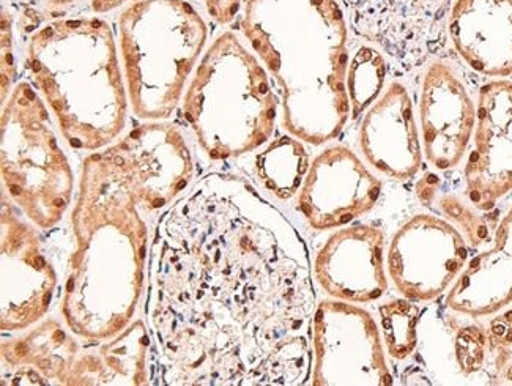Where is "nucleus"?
<instances>
[{
	"label": "nucleus",
	"mask_w": 512,
	"mask_h": 386,
	"mask_svg": "<svg viewBox=\"0 0 512 386\" xmlns=\"http://www.w3.org/2000/svg\"><path fill=\"white\" fill-rule=\"evenodd\" d=\"M360 145L366 160L394 180H409L423 163L412 98L393 82L372 104L361 123Z\"/></svg>",
	"instance_id": "4468645a"
},
{
	"label": "nucleus",
	"mask_w": 512,
	"mask_h": 386,
	"mask_svg": "<svg viewBox=\"0 0 512 386\" xmlns=\"http://www.w3.org/2000/svg\"><path fill=\"white\" fill-rule=\"evenodd\" d=\"M382 183L352 150L334 145L312 161L301 185V213L317 231L346 226L371 212Z\"/></svg>",
	"instance_id": "9d476101"
},
{
	"label": "nucleus",
	"mask_w": 512,
	"mask_h": 386,
	"mask_svg": "<svg viewBox=\"0 0 512 386\" xmlns=\"http://www.w3.org/2000/svg\"><path fill=\"white\" fill-rule=\"evenodd\" d=\"M465 191L468 201L481 212L492 210L512 191V82H487L479 90Z\"/></svg>",
	"instance_id": "9b49d317"
},
{
	"label": "nucleus",
	"mask_w": 512,
	"mask_h": 386,
	"mask_svg": "<svg viewBox=\"0 0 512 386\" xmlns=\"http://www.w3.org/2000/svg\"><path fill=\"white\" fill-rule=\"evenodd\" d=\"M242 29L278 82L287 131L312 145L338 138L350 117L338 0H245Z\"/></svg>",
	"instance_id": "f03ea898"
},
{
	"label": "nucleus",
	"mask_w": 512,
	"mask_h": 386,
	"mask_svg": "<svg viewBox=\"0 0 512 386\" xmlns=\"http://www.w3.org/2000/svg\"><path fill=\"white\" fill-rule=\"evenodd\" d=\"M309 171V156L297 139L282 136L256 158V172L265 190L290 199L300 190Z\"/></svg>",
	"instance_id": "f3484780"
},
{
	"label": "nucleus",
	"mask_w": 512,
	"mask_h": 386,
	"mask_svg": "<svg viewBox=\"0 0 512 386\" xmlns=\"http://www.w3.org/2000/svg\"><path fill=\"white\" fill-rule=\"evenodd\" d=\"M489 349L487 336L481 328L465 327L456 336V360L465 374H475L481 371L486 361V353Z\"/></svg>",
	"instance_id": "aec40b11"
},
{
	"label": "nucleus",
	"mask_w": 512,
	"mask_h": 386,
	"mask_svg": "<svg viewBox=\"0 0 512 386\" xmlns=\"http://www.w3.org/2000/svg\"><path fill=\"white\" fill-rule=\"evenodd\" d=\"M380 328L386 352L397 361L412 357L418 344L421 311L416 301L393 300L379 308Z\"/></svg>",
	"instance_id": "6ab92c4d"
},
{
	"label": "nucleus",
	"mask_w": 512,
	"mask_h": 386,
	"mask_svg": "<svg viewBox=\"0 0 512 386\" xmlns=\"http://www.w3.org/2000/svg\"><path fill=\"white\" fill-rule=\"evenodd\" d=\"M317 283L330 297L371 303L388 290L385 234L374 226H353L328 238L317 254Z\"/></svg>",
	"instance_id": "ddd939ff"
},
{
	"label": "nucleus",
	"mask_w": 512,
	"mask_h": 386,
	"mask_svg": "<svg viewBox=\"0 0 512 386\" xmlns=\"http://www.w3.org/2000/svg\"><path fill=\"white\" fill-rule=\"evenodd\" d=\"M421 134L427 161L438 171L461 163L476 125V108L453 68H427L420 97Z\"/></svg>",
	"instance_id": "f8f14e48"
},
{
	"label": "nucleus",
	"mask_w": 512,
	"mask_h": 386,
	"mask_svg": "<svg viewBox=\"0 0 512 386\" xmlns=\"http://www.w3.org/2000/svg\"><path fill=\"white\" fill-rule=\"evenodd\" d=\"M312 385L390 386L382 336L358 306L322 301L312 317Z\"/></svg>",
	"instance_id": "0eeeda50"
},
{
	"label": "nucleus",
	"mask_w": 512,
	"mask_h": 386,
	"mask_svg": "<svg viewBox=\"0 0 512 386\" xmlns=\"http://www.w3.org/2000/svg\"><path fill=\"white\" fill-rule=\"evenodd\" d=\"M15 76V62H13L12 24L10 16L2 13V103L7 101V92Z\"/></svg>",
	"instance_id": "b1692460"
},
{
	"label": "nucleus",
	"mask_w": 512,
	"mask_h": 386,
	"mask_svg": "<svg viewBox=\"0 0 512 386\" xmlns=\"http://www.w3.org/2000/svg\"><path fill=\"white\" fill-rule=\"evenodd\" d=\"M386 260L396 289L420 303L440 297L461 276L468 248L453 224L416 215L394 234Z\"/></svg>",
	"instance_id": "6e6552de"
},
{
	"label": "nucleus",
	"mask_w": 512,
	"mask_h": 386,
	"mask_svg": "<svg viewBox=\"0 0 512 386\" xmlns=\"http://www.w3.org/2000/svg\"><path fill=\"white\" fill-rule=\"evenodd\" d=\"M27 65L75 149H101L122 133L127 92L106 21H49L30 38Z\"/></svg>",
	"instance_id": "7ed1b4c3"
},
{
	"label": "nucleus",
	"mask_w": 512,
	"mask_h": 386,
	"mask_svg": "<svg viewBox=\"0 0 512 386\" xmlns=\"http://www.w3.org/2000/svg\"><path fill=\"white\" fill-rule=\"evenodd\" d=\"M133 2L138 0H92V8L97 13H108ZM196 2H201L208 16L218 24L232 23L242 7V0H196Z\"/></svg>",
	"instance_id": "4be33fe9"
},
{
	"label": "nucleus",
	"mask_w": 512,
	"mask_h": 386,
	"mask_svg": "<svg viewBox=\"0 0 512 386\" xmlns=\"http://www.w3.org/2000/svg\"><path fill=\"white\" fill-rule=\"evenodd\" d=\"M119 32L134 114L171 117L207 41L201 12L190 0H138L120 15Z\"/></svg>",
	"instance_id": "39448f33"
},
{
	"label": "nucleus",
	"mask_w": 512,
	"mask_h": 386,
	"mask_svg": "<svg viewBox=\"0 0 512 386\" xmlns=\"http://www.w3.org/2000/svg\"><path fill=\"white\" fill-rule=\"evenodd\" d=\"M353 30L404 70L420 67L445 38L449 0H346Z\"/></svg>",
	"instance_id": "1a4fd4ad"
},
{
	"label": "nucleus",
	"mask_w": 512,
	"mask_h": 386,
	"mask_svg": "<svg viewBox=\"0 0 512 386\" xmlns=\"http://www.w3.org/2000/svg\"><path fill=\"white\" fill-rule=\"evenodd\" d=\"M156 260V336L182 385H305L316 294L289 219L238 175L208 174L167 213Z\"/></svg>",
	"instance_id": "f257e3e1"
},
{
	"label": "nucleus",
	"mask_w": 512,
	"mask_h": 386,
	"mask_svg": "<svg viewBox=\"0 0 512 386\" xmlns=\"http://www.w3.org/2000/svg\"><path fill=\"white\" fill-rule=\"evenodd\" d=\"M486 336L489 350L494 353L500 369L508 361L509 355H512V311L505 312L503 316L492 320Z\"/></svg>",
	"instance_id": "5701e85b"
},
{
	"label": "nucleus",
	"mask_w": 512,
	"mask_h": 386,
	"mask_svg": "<svg viewBox=\"0 0 512 386\" xmlns=\"http://www.w3.org/2000/svg\"><path fill=\"white\" fill-rule=\"evenodd\" d=\"M449 37L479 75H512V0H456L448 16Z\"/></svg>",
	"instance_id": "2eb2a0df"
},
{
	"label": "nucleus",
	"mask_w": 512,
	"mask_h": 386,
	"mask_svg": "<svg viewBox=\"0 0 512 386\" xmlns=\"http://www.w3.org/2000/svg\"><path fill=\"white\" fill-rule=\"evenodd\" d=\"M512 303V208L498 226L492 248L470 260L446 297L459 314L486 317Z\"/></svg>",
	"instance_id": "dca6fc26"
},
{
	"label": "nucleus",
	"mask_w": 512,
	"mask_h": 386,
	"mask_svg": "<svg viewBox=\"0 0 512 386\" xmlns=\"http://www.w3.org/2000/svg\"><path fill=\"white\" fill-rule=\"evenodd\" d=\"M440 208L448 218L453 219L457 226L464 229L467 234L468 242L472 243L473 246L481 245L486 242L489 238V226L484 223L483 218H479L478 215L465 207L459 199L454 196H445L440 199Z\"/></svg>",
	"instance_id": "412c9836"
},
{
	"label": "nucleus",
	"mask_w": 512,
	"mask_h": 386,
	"mask_svg": "<svg viewBox=\"0 0 512 386\" xmlns=\"http://www.w3.org/2000/svg\"><path fill=\"white\" fill-rule=\"evenodd\" d=\"M2 177L8 194L26 207L46 208L49 226L70 199L73 174L49 125L48 111L27 82L16 84L2 111Z\"/></svg>",
	"instance_id": "423d86ee"
},
{
	"label": "nucleus",
	"mask_w": 512,
	"mask_h": 386,
	"mask_svg": "<svg viewBox=\"0 0 512 386\" xmlns=\"http://www.w3.org/2000/svg\"><path fill=\"white\" fill-rule=\"evenodd\" d=\"M183 116L212 160L237 158L271 138L278 98L237 35L224 32L210 46L186 92Z\"/></svg>",
	"instance_id": "20e7f679"
},
{
	"label": "nucleus",
	"mask_w": 512,
	"mask_h": 386,
	"mask_svg": "<svg viewBox=\"0 0 512 386\" xmlns=\"http://www.w3.org/2000/svg\"><path fill=\"white\" fill-rule=\"evenodd\" d=\"M385 79L386 62L382 52L371 46L358 48L347 68V93L353 119L371 108L385 86Z\"/></svg>",
	"instance_id": "a211bd4d"
},
{
	"label": "nucleus",
	"mask_w": 512,
	"mask_h": 386,
	"mask_svg": "<svg viewBox=\"0 0 512 386\" xmlns=\"http://www.w3.org/2000/svg\"><path fill=\"white\" fill-rule=\"evenodd\" d=\"M438 186H440V182H438L437 175L426 174L416 185V193L420 196L421 201L429 204V202L434 201Z\"/></svg>",
	"instance_id": "393cba45"
},
{
	"label": "nucleus",
	"mask_w": 512,
	"mask_h": 386,
	"mask_svg": "<svg viewBox=\"0 0 512 386\" xmlns=\"http://www.w3.org/2000/svg\"><path fill=\"white\" fill-rule=\"evenodd\" d=\"M49 7H64V5L71 4L75 0H45Z\"/></svg>",
	"instance_id": "a878e982"
}]
</instances>
